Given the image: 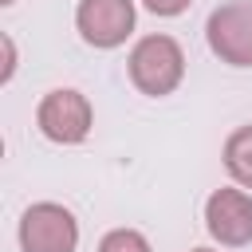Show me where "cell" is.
<instances>
[{"mask_svg":"<svg viewBox=\"0 0 252 252\" xmlns=\"http://www.w3.org/2000/svg\"><path fill=\"white\" fill-rule=\"evenodd\" d=\"M209 51L228 67H252V0H228L209 12Z\"/></svg>","mask_w":252,"mask_h":252,"instance_id":"cell-2","label":"cell"},{"mask_svg":"<svg viewBox=\"0 0 252 252\" xmlns=\"http://www.w3.org/2000/svg\"><path fill=\"white\" fill-rule=\"evenodd\" d=\"M224 169L236 185L252 189V126H236L228 138H224Z\"/></svg>","mask_w":252,"mask_h":252,"instance_id":"cell-7","label":"cell"},{"mask_svg":"<svg viewBox=\"0 0 252 252\" xmlns=\"http://www.w3.org/2000/svg\"><path fill=\"white\" fill-rule=\"evenodd\" d=\"M126 71H130V83L150 94V98H161V94H173L185 79V51L173 35H142L126 59Z\"/></svg>","mask_w":252,"mask_h":252,"instance_id":"cell-1","label":"cell"},{"mask_svg":"<svg viewBox=\"0 0 252 252\" xmlns=\"http://www.w3.org/2000/svg\"><path fill=\"white\" fill-rule=\"evenodd\" d=\"M0 4H16V0H0Z\"/></svg>","mask_w":252,"mask_h":252,"instance_id":"cell-12","label":"cell"},{"mask_svg":"<svg viewBox=\"0 0 252 252\" xmlns=\"http://www.w3.org/2000/svg\"><path fill=\"white\" fill-rule=\"evenodd\" d=\"M0 43H4V75H0V79L8 83V79L16 75V43H12V35H4Z\"/></svg>","mask_w":252,"mask_h":252,"instance_id":"cell-10","label":"cell"},{"mask_svg":"<svg viewBox=\"0 0 252 252\" xmlns=\"http://www.w3.org/2000/svg\"><path fill=\"white\" fill-rule=\"evenodd\" d=\"M142 4H146L154 16H181L193 0H142Z\"/></svg>","mask_w":252,"mask_h":252,"instance_id":"cell-9","label":"cell"},{"mask_svg":"<svg viewBox=\"0 0 252 252\" xmlns=\"http://www.w3.org/2000/svg\"><path fill=\"white\" fill-rule=\"evenodd\" d=\"M91 122H94V110L87 102V94L71 91V87H59V91H47L35 106V126L43 138L59 142V146H75L91 134Z\"/></svg>","mask_w":252,"mask_h":252,"instance_id":"cell-3","label":"cell"},{"mask_svg":"<svg viewBox=\"0 0 252 252\" xmlns=\"http://www.w3.org/2000/svg\"><path fill=\"white\" fill-rule=\"evenodd\" d=\"M98 252H150V240L138 228H110L98 240Z\"/></svg>","mask_w":252,"mask_h":252,"instance_id":"cell-8","label":"cell"},{"mask_svg":"<svg viewBox=\"0 0 252 252\" xmlns=\"http://www.w3.org/2000/svg\"><path fill=\"white\" fill-rule=\"evenodd\" d=\"M75 244H79V220L55 201H35L20 217L24 252H75Z\"/></svg>","mask_w":252,"mask_h":252,"instance_id":"cell-4","label":"cell"},{"mask_svg":"<svg viewBox=\"0 0 252 252\" xmlns=\"http://www.w3.org/2000/svg\"><path fill=\"white\" fill-rule=\"evenodd\" d=\"M205 228L224 248L248 244L252 240V197L244 189H213L205 201Z\"/></svg>","mask_w":252,"mask_h":252,"instance_id":"cell-6","label":"cell"},{"mask_svg":"<svg viewBox=\"0 0 252 252\" xmlns=\"http://www.w3.org/2000/svg\"><path fill=\"white\" fill-rule=\"evenodd\" d=\"M134 0H79L75 8V28L83 35V43L110 51L118 43H126V35L134 32Z\"/></svg>","mask_w":252,"mask_h":252,"instance_id":"cell-5","label":"cell"},{"mask_svg":"<svg viewBox=\"0 0 252 252\" xmlns=\"http://www.w3.org/2000/svg\"><path fill=\"white\" fill-rule=\"evenodd\" d=\"M193 252H213V248H193Z\"/></svg>","mask_w":252,"mask_h":252,"instance_id":"cell-11","label":"cell"}]
</instances>
